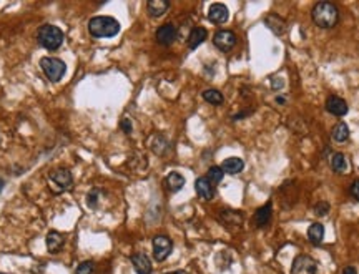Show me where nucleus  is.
I'll return each instance as SVG.
<instances>
[{"label":"nucleus","instance_id":"nucleus-29","mask_svg":"<svg viewBox=\"0 0 359 274\" xmlns=\"http://www.w3.org/2000/svg\"><path fill=\"white\" fill-rule=\"evenodd\" d=\"M351 195L359 201V180H356L353 184H351Z\"/></svg>","mask_w":359,"mask_h":274},{"label":"nucleus","instance_id":"nucleus-30","mask_svg":"<svg viewBox=\"0 0 359 274\" xmlns=\"http://www.w3.org/2000/svg\"><path fill=\"white\" fill-rule=\"evenodd\" d=\"M88 206H92V208L96 206V191L95 189L88 195Z\"/></svg>","mask_w":359,"mask_h":274},{"label":"nucleus","instance_id":"nucleus-11","mask_svg":"<svg viewBox=\"0 0 359 274\" xmlns=\"http://www.w3.org/2000/svg\"><path fill=\"white\" fill-rule=\"evenodd\" d=\"M195 189H196V195L205 201H211L213 196H215L213 184L209 183V180L207 178V176H201V178L195 181Z\"/></svg>","mask_w":359,"mask_h":274},{"label":"nucleus","instance_id":"nucleus-22","mask_svg":"<svg viewBox=\"0 0 359 274\" xmlns=\"http://www.w3.org/2000/svg\"><path fill=\"white\" fill-rule=\"evenodd\" d=\"M167 186L173 193L180 191V189L185 186V178L180 175V173L173 171V173H170V175L167 176Z\"/></svg>","mask_w":359,"mask_h":274},{"label":"nucleus","instance_id":"nucleus-28","mask_svg":"<svg viewBox=\"0 0 359 274\" xmlns=\"http://www.w3.org/2000/svg\"><path fill=\"white\" fill-rule=\"evenodd\" d=\"M120 127H122V130L127 133V135H130L132 133V122L128 118H123L122 123H120Z\"/></svg>","mask_w":359,"mask_h":274},{"label":"nucleus","instance_id":"nucleus-7","mask_svg":"<svg viewBox=\"0 0 359 274\" xmlns=\"http://www.w3.org/2000/svg\"><path fill=\"white\" fill-rule=\"evenodd\" d=\"M236 40H238L236 35L233 34L231 30H220V32H216L215 37H213V43H215V47L220 48V50L228 52L236 45Z\"/></svg>","mask_w":359,"mask_h":274},{"label":"nucleus","instance_id":"nucleus-19","mask_svg":"<svg viewBox=\"0 0 359 274\" xmlns=\"http://www.w3.org/2000/svg\"><path fill=\"white\" fill-rule=\"evenodd\" d=\"M329 164L331 168H333L336 173H346L348 171V160H346V156L342 155V153H334L333 156H331L329 160Z\"/></svg>","mask_w":359,"mask_h":274},{"label":"nucleus","instance_id":"nucleus-31","mask_svg":"<svg viewBox=\"0 0 359 274\" xmlns=\"http://www.w3.org/2000/svg\"><path fill=\"white\" fill-rule=\"evenodd\" d=\"M342 274H358V271L353 268V266H348V268L342 269Z\"/></svg>","mask_w":359,"mask_h":274},{"label":"nucleus","instance_id":"nucleus-32","mask_svg":"<svg viewBox=\"0 0 359 274\" xmlns=\"http://www.w3.org/2000/svg\"><path fill=\"white\" fill-rule=\"evenodd\" d=\"M167 274H188V273H185V271H173V273H167Z\"/></svg>","mask_w":359,"mask_h":274},{"label":"nucleus","instance_id":"nucleus-16","mask_svg":"<svg viewBox=\"0 0 359 274\" xmlns=\"http://www.w3.org/2000/svg\"><path fill=\"white\" fill-rule=\"evenodd\" d=\"M245 168V161L241 158H236V156H231V158H227L221 164V170L223 173H228V175H238L241 173Z\"/></svg>","mask_w":359,"mask_h":274},{"label":"nucleus","instance_id":"nucleus-24","mask_svg":"<svg viewBox=\"0 0 359 274\" xmlns=\"http://www.w3.org/2000/svg\"><path fill=\"white\" fill-rule=\"evenodd\" d=\"M203 98L207 100L208 103H211V105H221V103L225 102L223 95H221L218 90H213V88H209V90H205L203 91Z\"/></svg>","mask_w":359,"mask_h":274},{"label":"nucleus","instance_id":"nucleus-15","mask_svg":"<svg viewBox=\"0 0 359 274\" xmlns=\"http://www.w3.org/2000/svg\"><path fill=\"white\" fill-rule=\"evenodd\" d=\"M207 37H208L207 29H203V27H195L188 35V47L191 48V50H195L196 47H200L201 43L207 40Z\"/></svg>","mask_w":359,"mask_h":274},{"label":"nucleus","instance_id":"nucleus-3","mask_svg":"<svg viewBox=\"0 0 359 274\" xmlns=\"http://www.w3.org/2000/svg\"><path fill=\"white\" fill-rule=\"evenodd\" d=\"M38 43L47 50H57L63 43V32L55 25H42L37 32Z\"/></svg>","mask_w":359,"mask_h":274},{"label":"nucleus","instance_id":"nucleus-8","mask_svg":"<svg viewBox=\"0 0 359 274\" xmlns=\"http://www.w3.org/2000/svg\"><path fill=\"white\" fill-rule=\"evenodd\" d=\"M155 38L160 45H165V47L171 45L176 38V27H173L171 23H165V25H161L160 29L156 30Z\"/></svg>","mask_w":359,"mask_h":274},{"label":"nucleus","instance_id":"nucleus-25","mask_svg":"<svg viewBox=\"0 0 359 274\" xmlns=\"http://www.w3.org/2000/svg\"><path fill=\"white\" fill-rule=\"evenodd\" d=\"M223 176H225V173H223V170H221V166H211L208 170L207 178L209 180V183L211 184H218L221 180H223Z\"/></svg>","mask_w":359,"mask_h":274},{"label":"nucleus","instance_id":"nucleus-14","mask_svg":"<svg viewBox=\"0 0 359 274\" xmlns=\"http://www.w3.org/2000/svg\"><path fill=\"white\" fill-rule=\"evenodd\" d=\"M271 215H273V204L271 203H266L265 206H261L260 209H258V211L255 213V218H253L256 228H265L266 224L271 221Z\"/></svg>","mask_w":359,"mask_h":274},{"label":"nucleus","instance_id":"nucleus-5","mask_svg":"<svg viewBox=\"0 0 359 274\" xmlns=\"http://www.w3.org/2000/svg\"><path fill=\"white\" fill-rule=\"evenodd\" d=\"M173 249V243L168 236H155L153 237V256L155 259L161 263L170 256Z\"/></svg>","mask_w":359,"mask_h":274},{"label":"nucleus","instance_id":"nucleus-23","mask_svg":"<svg viewBox=\"0 0 359 274\" xmlns=\"http://www.w3.org/2000/svg\"><path fill=\"white\" fill-rule=\"evenodd\" d=\"M220 219L227 224V228L229 226H240L241 221H243V216L236 211H221Z\"/></svg>","mask_w":359,"mask_h":274},{"label":"nucleus","instance_id":"nucleus-21","mask_svg":"<svg viewBox=\"0 0 359 274\" xmlns=\"http://www.w3.org/2000/svg\"><path fill=\"white\" fill-rule=\"evenodd\" d=\"M331 136H333V140H334V142H338V143L346 142V140L349 138V128H348V125L342 123V122L338 123V125H334L333 131H331Z\"/></svg>","mask_w":359,"mask_h":274},{"label":"nucleus","instance_id":"nucleus-12","mask_svg":"<svg viewBox=\"0 0 359 274\" xmlns=\"http://www.w3.org/2000/svg\"><path fill=\"white\" fill-rule=\"evenodd\" d=\"M229 17V12L227 5L223 3H213L208 9V18L211 23H225Z\"/></svg>","mask_w":359,"mask_h":274},{"label":"nucleus","instance_id":"nucleus-1","mask_svg":"<svg viewBox=\"0 0 359 274\" xmlns=\"http://www.w3.org/2000/svg\"><path fill=\"white\" fill-rule=\"evenodd\" d=\"M88 32L95 38H112L120 32V23L113 17H94L88 22Z\"/></svg>","mask_w":359,"mask_h":274},{"label":"nucleus","instance_id":"nucleus-13","mask_svg":"<svg viewBox=\"0 0 359 274\" xmlns=\"http://www.w3.org/2000/svg\"><path fill=\"white\" fill-rule=\"evenodd\" d=\"M50 181L60 186V189H68L74 180H72V173L68 170H55L50 175Z\"/></svg>","mask_w":359,"mask_h":274},{"label":"nucleus","instance_id":"nucleus-20","mask_svg":"<svg viewBox=\"0 0 359 274\" xmlns=\"http://www.w3.org/2000/svg\"><path fill=\"white\" fill-rule=\"evenodd\" d=\"M308 237L313 244H321L324 237V226L321 223H314L308 229Z\"/></svg>","mask_w":359,"mask_h":274},{"label":"nucleus","instance_id":"nucleus-17","mask_svg":"<svg viewBox=\"0 0 359 274\" xmlns=\"http://www.w3.org/2000/svg\"><path fill=\"white\" fill-rule=\"evenodd\" d=\"M170 9V2L167 0H150L147 5V10L151 17H161L163 14H167V10Z\"/></svg>","mask_w":359,"mask_h":274},{"label":"nucleus","instance_id":"nucleus-9","mask_svg":"<svg viewBox=\"0 0 359 274\" xmlns=\"http://www.w3.org/2000/svg\"><path fill=\"white\" fill-rule=\"evenodd\" d=\"M130 259L136 274H151V261L145 253H135Z\"/></svg>","mask_w":359,"mask_h":274},{"label":"nucleus","instance_id":"nucleus-18","mask_svg":"<svg viewBox=\"0 0 359 274\" xmlns=\"http://www.w3.org/2000/svg\"><path fill=\"white\" fill-rule=\"evenodd\" d=\"M63 248V236L57 231H50L47 235V249L50 253H58Z\"/></svg>","mask_w":359,"mask_h":274},{"label":"nucleus","instance_id":"nucleus-26","mask_svg":"<svg viewBox=\"0 0 359 274\" xmlns=\"http://www.w3.org/2000/svg\"><path fill=\"white\" fill-rule=\"evenodd\" d=\"M95 273V263L94 261H83L82 264L76 268L75 274H94Z\"/></svg>","mask_w":359,"mask_h":274},{"label":"nucleus","instance_id":"nucleus-4","mask_svg":"<svg viewBox=\"0 0 359 274\" xmlns=\"http://www.w3.org/2000/svg\"><path fill=\"white\" fill-rule=\"evenodd\" d=\"M40 67H42L43 73H45V76L50 82H60L67 70L65 63L55 57H43L40 60Z\"/></svg>","mask_w":359,"mask_h":274},{"label":"nucleus","instance_id":"nucleus-2","mask_svg":"<svg viewBox=\"0 0 359 274\" xmlns=\"http://www.w3.org/2000/svg\"><path fill=\"white\" fill-rule=\"evenodd\" d=\"M313 20L318 27L321 29H333L338 23V18H340V14H338V9L334 3L331 2H320L313 7Z\"/></svg>","mask_w":359,"mask_h":274},{"label":"nucleus","instance_id":"nucleus-10","mask_svg":"<svg viewBox=\"0 0 359 274\" xmlns=\"http://www.w3.org/2000/svg\"><path fill=\"white\" fill-rule=\"evenodd\" d=\"M326 110L334 116H344L346 113H348V103H346L342 98H340V96L333 95L326 100Z\"/></svg>","mask_w":359,"mask_h":274},{"label":"nucleus","instance_id":"nucleus-27","mask_svg":"<svg viewBox=\"0 0 359 274\" xmlns=\"http://www.w3.org/2000/svg\"><path fill=\"white\" fill-rule=\"evenodd\" d=\"M314 213H316L318 216H326L329 213V204L326 203V201H321V203H318L316 206H314Z\"/></svg>","mask_w":359,"mask_h":274},{"label":"nucleus","instance_id":"nucleus-6","mask_svg":"<svg viewBox=\"0 0 359 274\" xmlns=\"http://www.w3.org/2000/svg\"><path fill=\"white\" fill-rule=\"evenodd\" d=\"M291 274H316V261L306 255L298 256L293 261Z\"/></svg>","mask_w":359,"mask_h":274}]
</instances>
